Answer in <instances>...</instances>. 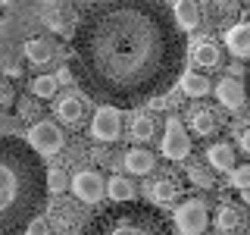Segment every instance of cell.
I'll list each match as a JSON object with an SVG mask.
<instances>
[{
  "mask_svg": "<svg viewBox=\"0 0 250 235\" xmlns=\"http://www.w3.org/2000/svg\"><path fill=\"white\" fill-rule=\"evenodd\" d=\"M16 113H19L22 122H38V119H41V104H38V94H31V97H19Z\"/></svg>",
  "mask_w": 250,
  "mask_h": 235,
  "instance_id": "25",
  "label": "cell"
},
{
  "mask_svg": "<svg viewBox=\"0 0 250 235\" xmlns=\"http://www.w3.org/2000/svg\"><path fill=\"white\" fill-rule=\"evenodd\" d=\"M178 191H182V182H178L175 176H160L156 182H150L147 185V198H150L153 204H172L178 198Z\"/></svg>",
  "mask_w": 250,
  "mask_h": 235,
  "instance_id": "14",
  "label": "cell"
},
{
  "mask_svg": "<svg viewBox=\"0 0 250 235\" xmlns=\"http://www.w3.org/2000/svg\"><path fill=\"white\" fill-rule=\"evenodd\" d=\"M207 226H209V213H207V204L200 198H185L175 207L178 235H200V232H207Z\"/></svg>",
  "mask_w": 250,
  "mask_h": 235,
  "instance_id": "4",
  "label": "cell"
},
{
  "mask_svg": "<svg viewBox=\"0 0 250 235\" xmlns=\"http://www.w3.org/2000/svg\"><path fill=\"white\" fill-rule=\"evenodd\" d=\"M47 194V169L31 144L3 135L0 144V229L6 235L25 232Z\"/></svg>",
  "mask_w": 250,
  "mask_h": 235,
  "instance_id": "2",
  "label": "cell"
},
{
  "mask_svg": "<svg viewBox=\"0 0 250 235\" xmlns=\"http://www.w3.org/2000/svg\"><path fill=\"white\" fill-rule=\"evenodd\" d=\"M91 138L94 141H104V144H113L116 138L122 135V110L113 104L97 107V113L91 116Z\"/></svg>",
  "mask_w": 250,
  "mask_h": 235,
  "instance_id": "6",
  "label": "cell"
},
{
  "mask_svg": "<svg viewBox=\"0 0 250 235\" xmlns=\"http://www.w3.org/2000/svg\"><path fill=\"white\" fill-rule=\"evenodd\" d=\"M57 119L62 125H75L78 129V125L88 119V107H84V100L78 94H62L57 100Z\"/></svg>",
  "mask_w": 250,
  "mask_h": 235,
  "instance_id": "11",
  "label": "cell"
},
{
  "mask_svg": "<svg viewBox=\"0 0 250 235\" xmlns=\"http://www.w3.org/2000/svg\"><path fill=\"white\" fill-rule=\"evenodd\" d=\"M84 235H175V226L160 210V204L119 201L116 207H104L84 226Z\"/></svg>",
  "mask_w": 250,
  "mask_h": 235,
  "instance_id": "3",
  "label": "cell"
},
{
  "mask_svg": "<svg viewBox=\"0 0 250 235\" xmlns=\"http://www.w3.org/2000/svg\"><path fill=\"white\" fill-rule=\"evenodd\" d=\"M41 22L50 31H69V25H72V16L62 10V6H57V3H47L44 10H41Z\"/></svg>",
  "mask_w": 250,
  "mask_h": 235,
  "instance_id": "20",
  "label": "cell"
},
{
  "mask_svg": "<svg viewBox=\"0 0 250 235\" xmlns=\"http://www.w3.org/2000/svg\"><path fill=\"white\" fill-rule=\"evenodd\" d=\"M188 179H191V185L203 188V191L216 188V179H213V172H209V169H203V166H191V169H188Z\"/></svg>",
  "mask_w": 250,
  "mask_h": 235,
  "instance_id": "28",
  "label": "cell"
},
{
  "mask_svg": "<svg viewBox=\"0 0 250 235\" xmlns=\"http://www.w3.org/2000/svg\"><path fill=\"white\" fill-rule=\"evenodd\" d=\"M241 198H244V204H250V188H244V191H241Z\"/></svg>",
  "mask_w": 250,
  "mask_h": 235,
  "instance_id": "37",
  "label": "cell"
},
{
  "mask_svg": "<svg viewBox=\"0 0 250 235\" xmlns=\"http://www.w3.org/2000/svg\"><path fill=\"white\" fill-rule=\"evenodd\" d=\"M47 188H50L53 194H62L66 188H72V179H69L62 169H50L47 172Z\"/></svg>",
  "mask_w": 250,
  "mask_h": 235,
  "instance_id": "29",
  "label": "cell"
},
{
  "mask_svg": "<svg viewBox=\"0 0 250 235\" xmlns=\"http://www.w3.org/2000/svg\"><path fill=\"white\" fill-rule=\"evenodd\" d=\"M244 82H247V100H250V60H247V78Z\"/></svg>",
  "mask_w": 250,
  "mask_h": 235,
  "instance_id": "36",
  "label": "cell"
},
{
  "mask_svg": "<svg viewBox=\"0 0 250 235\" xmlns=\"http://www.w3.org/2000/svg\"><path fill=\"white\" fill-rule=\"evenodd\" d=\"M53 232H60V235H66V232H72L75 226H78V216H75V210H60V213H53Z\"/></svg>",
  "mask_w": 250,
  "mask_h": 235,
  "instance_id": "27",
  "label": "cell"
},
{
  "mask_svg": "<svg viewBox=\"0 0 250 235\" xmlns=\"http://www.w3.org/2000/svg\"><path fill=\"white\" fill-rule=\"evenodd\" d=\"M188 129H191L197 138H209L219 129V119H216V113L209 107H191L188 110Z\"/></svg>",
  "mask_w": 250,
  "mask_h": 235,
  "instance_id": "13",
  "label": "cell"
},
{
  "mask_svg": "<svg viewBox=\"0 0 250 235\" xmlns=\"http://www.w3.org/2000/svg\"><path fill=\"white\" fill-rule=\"evenodd\" d=\"M106 194H109V201L113 204H119V201H135V188H131V182L125 176H113L106 182Z\"/></svg>",
  "mask_w": 250,
  "mask_h": 235,
  "instance_id": "23",
  "label": "cell"
},
{
  "mask_svg": "<svg viewBox=\"0 0 250 235\" xmlns=\"http://www.w3.org/2000/svg\"><path fill=\"white\" fill-rule=\"evenodd\" d=\"M191 53H194V63H197V66H203V69H213V66H219V57H222L219 44H216V41H209V38L197 41Z\"/></svg>",
  "mask_w": 250,
  "mask_h": 235,
  "instance_id": "19",
  "label": "cell"
},
{
  "mask_svg": "<svg viewBox=\"0 0 250 235\" xmlns=\"http://www.w3.org/2000/svg\"><path fill=\"white\" fill-rule=\"evenodd\" d=\"M0 100H3V110H10L13 107V88L3 82V88H0Z\"/></svg>",
  "mask_w": 250,
  "mask_h": 235,
  "instance_id": "33",
  "label": "cell"
},
{
  "mask_svg": "<svg viewBox=\"0 0 250 235\" xmlns=\"http://www.w3.org/2000/svg\"><path fill=\"white\" fill-rule=\"evenodd\" d=\"M28 144L35 147L41 157H53V154H60L62 147H66V135H62V129L57 122L38 119L35 125H31V132H28Z\"/></svg>",
  "mask_w": 250,
  "mask_h": 235,
  "instance_id": "5",
  "label": "cell"
},
{
  "mask_svg": "<svg viewBox=\"0 0 250 235\" xmlns=\"http://www.w3.org/2000/svg\"><path fill=\"white\" fill-rule=\"evenodd\" d=\"M225 50L238 60H250V22H238L225 31Z\"/></svg>",
  "mask_w": 250,
  "mask_h": 235,
  "instance_id": "12",
  "label": "cell"
},
{
  "mask_svg": "<svg viewBox=\"0 0 250 235\" xmlns=\"http://www.w3.org/2000/svg\"><path fill=\"white\" fill-rule=\"evenodd\" d=\"M57 41H50V38L38 35V38H28L25 44H22V57H25L31 66H47L53 57H57Z\"/></svg>",
  "mask_w": 250,
  "mask_h": 235,
  "instance_id": "10",
  "label": "cell"
},
{
  "mask_svg": "<svg viewBox=\"0 0 250 235\" xmlns=\"http://www.w3.org/2000/svg\"><path fill=\"white\" fill-rule=\"evenodd\" d=\"M104 191H106V185H104V179H100V172H94V169L75 172V179H72V194H75L82 204H100Z\"/></svg>",
  "mask_w": 250,
  "mask_h": 235,
  "instance_id": "8",
  "label": "cell"
},
{
  "mask_svg": "<svg viewBox=\"0 0 250 235\" xmlns=\"http://www.w3.org/2000/svg\"><path fill=\"white\" fill-rule=\"evenodd\" d=\"M216 100L225 110H241L247 104V82H241V78H234V75L219 78L216 82Z\"/></svg>",
  "mask_w": 250,
  "mask_h": 235,
  "instance_id": "9",
  "label": "cell"
},
{
  "mask_svg": "<svg viewBox=\"0 0 250 235\" xmlns=\"http://www.w3.org/2000/svg\"><path fill=\"white\" fill-rule=\"evenodd\" d=\"M231 185H234V188H241V191H244V188H250V163H244V166H234V169H231Z\"/></svg>",
  "mask_w": 250,
  "mask_h": 235,
  "instance_id": "31",
  "label": "cell"
},
{
  "mask_svg": "<svg viewBox=\"0 0 250 235\" xmlns=\"http://www.w3.org/2000/svg\"><path fill=\"white\" fill-rule=\"evenodd\" d=\"M19 3H22V0H3V10L10 13V10H16V6H19Z\"/></svg>",
  "mask_w": 250,
  "mask_h": 235,
  "instance_id": "35",
  "label": "cell"
},
{
  "mask_svg": "<svg viewBox=\"0 0 250 235\" xmlns=\"http://www.w3.org/2000/svg\"><path fill=\"white\" fill-rule=\"evenodd\" d=\"M131 138L135 141H150L156 135V119H153V113H135L131 116Z\"/></svg>",
  "mask_w": 250,
  "mask_h": 235,
  "instance_id": "22",
  "label": "cell"
},
{
  "mask_svg": "<svg viewBox=\"0 0 250 235\" xmlns=\"http://www.w3.org/2000/svg\"><path fill=\"white\" fill-rule=\"evenodd\" d=\"M3 72L6 75H22V66L16 63V57H13V44L3 38Z\"/></svg>",
  "mask_w": 250,
  "mask_h": 235,
  "instance_id": "30",
  "label": "cell"
},
{
  "mask_svg": "<svg viewBox=\"0 0 250 235\" xmlns=\"http://www.w3.org/2000/svg\"><path fill=\"white\" fill-rule=\"evenodd\" d=\"M182 60L185 28L160 0H97L72 31L75 82L97 104L138 107L163 97Z\"/></svg>",
  "mask_w": 250,
  "mask_h": 235,
  "instance_id": "1",
  "label": "cell"
},
{
  "mask_svg": "<svg viewBox=\"0 0 250 235\" xmlns=\"http://www.w3.org/2000/svg\"><path fill=\"white\" fill-rule=\"evenodd\" d=\"M50 229H53V226L47 223L44 216H35V219L25 226V232H22V235H50Z\"/></svg>",
  "mask_w": 250,
  "mask_h": 235,
  "instance_id": "32",
  "label": "cell"
},
{
  "mask_svg": "<svg viewBox=\"0 0 250 235\" xmlns=\"http://www.w3.org/2000/svg\"><path fill=\"white\" fill-rule=\"evenodd\" d=\"M163 157L172 163L185 160L188 154H191V138H188V132L182 129V122H178V116H169L166 119V132H163Z\"/></svg>",
  "mask_w": 250,
  "mask_h": 235,
  "instance_id": "7",
  "label": "cell"
},
{
  "mask_svg": "<svg viewBox=\"0 0 250 235\" xmlns=\"http://www.w3.org/2000/svg\"><path fill=\"white\" fill-rule=\"evenodd\" d=\"M238 141H241V151H244V154H250V125H247V129L238 135Z\"/></svg>",
  "mask_w": 250,
  "mask_h": 235,
  "instance_id": "34",
  "label": "cell"
},
{
  "mask_svg": "<svg viewBox=\"0 0 250 235\" xmlns=\"http://www.w3.org/2000/svg\"><path fill=\"white\" fill-rule=\"evenodd\" d=\"M178 85H182V91L188 94V97H203V94H209V78L200 75V72H182V78H178Z\"/></svg>",
  "mask_w": 250,
  "mask_h": 235,
  "instance_id": "21",
  "label": "cell"
},
{
  "mask_svg": "<svg viewBox=\"0 0 250 235\" xmlns=\"http://www.w3.org/2000/svg\"><path fill=\"white\" fill-rule=\"evenodd\" d=\"M57 85H60L57 75H38V78H31V94H38V97L50 100L53 94H57Z\"/></svg>",
  "mask_w": 250,
  "mask_h": 235,
  "instance_id": "26",
  "label": "cell"
},
{
  "mask_svg": "<svg viewBox=\"0 0 250 235\" xmlns=\"http://www.w3.org/2000/svg\"><path fill=\"white\" fill-rule=\"evenodd\" d=\"M241 223H244V213H241V207L234 201H222L216 207V229L222 235L225 232H238Z\"/></svg>",
  "mask_w": 250,
  "mask_h": 235,
  "instance_id": "15",
  "label": "cell"
},
{
  "mask_svg": "<svg viewBox=\"0 0 250 235\" xmlns=\"http://www.w3.org/2000/svg\"><path fill=\"white\" fill-rule=\"evenodd\" d=\"M175 19H178V25H182L185 31H194V28H200V19H203V10H200V3L197 0H175Z\"/></svg>",
  "mask_w": 250,
  "mask_h": 235,
  "instance_id": "17",
  "label": "cell"
},
{
  "mask_svg": "<svg viewBox=\"0 0 250 235\" xmlns=\"http://www.w3.org/2000/svg\"><path fill=\"white\" fill-rule=\"evenodd\" d=\"M209 16H213L216 22H229L238 16V0H209Z\"/></svg>",
  "mask_w": 250,
  "mask_h": 235,
  "instance_id": "24",
  "label": "cell"
},
{
  "mask_svg": "<svg viewBox=\"0 0 250 235\" xmlns=\"http://www.w3.org/2000/svg\"><path fill=\"white\" fill-rule=\"evenodd\" d=\"M122 163L131 176H150L153 166H156V157L150 151H144V147H135V151H128L122 157Z\"/></svg>",
  "mask_w": 250,
  "mask_h": 235,
  "instance_id": "16",
  "label": "cell"
},
{
  "mask_svg": "<svg viewBox=\"0 0 250 235\" xmlns=\"http://www.w3.org/2000/svg\"><path fill=\"white\" fill-rule=\"evenodd\" d=\"M207 160H209V166L219 169V172H231L234 169V147L229 141H216V144L207 147Z\"/></svg>",
  "mask_w": 250,
  "mask_h": 235,
  "instance_id": "18",
  "label": "cell"
}]
</instances>
